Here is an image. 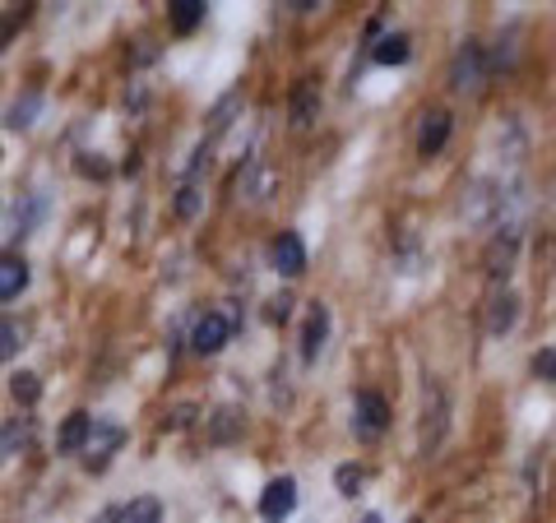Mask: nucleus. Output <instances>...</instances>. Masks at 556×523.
Returning a JSON list of instances; mask_svg holds the SVG:
<instances>
[{
	"label": "nucleus",
	"instance_id": "dca6fc26",
	"mask_svg": "<svg viewBox=\"0 0 556 523\" xmlns=\"http://www.w3.org/2000/svg\"><path fill=\"white\" fill-rule=\"evenodd\" d=\"M10 394L20 398L24 408H28V404H38V398H42V385H38V375H33V371H20V375L10 380Z\"/></svg>",
	"mask_w": 556,
	"mask_h": 523
},
{
	"label": "nucleus",
	"instance_id": "4468645a",
	"mask_svg": "<svg viewBox=\"0 0 556 523\" xmlns=\"http://www.w3.org/2000/svg\"><path fill=\"white\" fill-rule=\"evenodd\" d=\"M167 10H172V28L177 33H190L204 20V0H177V5H167Z\"/></svg>",
	"mask_w": 556,
	"mask_h": 523
},
{
	"label": "nucleus",
	"instance_id": "9d476101",
	"mask_svg": "<svg viewBox=\"0 0 556 523\" xmlns=\"http://www.w3.org/2000/svg\"><path fill=\"white\" fill-rule=\"evenodd\" d=\"M325 334H329V310H325V306H311V316H306V339H302L306 361H316V357H320Z\"/></svg>",
	"mask_w": 556,
	"mask_h": 523
},
{
	"label": "nucleus",
	"instance_id": "20e7f679",
	"mask_svg": "<svg viewBox=\"0 0 556 523\" xmlns=\"http://www.w3.org/2000/svg\"><path fill=\"white\" fill-rule=\"evenodd\" d=\"M269 259H274V269L283 273V278H298V273L306 269V246H302V237H298V232H278Z\"/></svg>",
	"mask_w": 556,
	"mask_h": 523
},
{
	"label": "nucleus",
	"instance_id": "1a4fd4ad",
	"mask_svg": "<svg viewBox=\"0 0 556 523\" xmlns=\"http://www.w3.org/2000/svg\"><path fill=\"white\" fill-rule=\"evenodd\" d=\"M24 288H28V265H24V255L5 251V255H0V302L20 296Z\"/></svg>",
	"mask_w": 556,
	"mask_h": 523
},
{
	"label": "nucleus",
	"instance_id": "b1692460",
	"mask_svg": "<svg viewBox=\"0 0 556 523\" xmlns=\"http://www.w3.org/2000/svg\"><path fill=\"white\" fill-rule=\"evenodd\" d=\"M362 523H380V514H367V519H362Z\"/></svg>",
	"mask_w": 556,
	"mask_h": 523
},
{
	"label": "nucleus",
	"instance_id": "5701e85b",
	"mask_svg": "<svg viewBox=\"0 0 556 523\" xmlns=\"http://www.w3.org/2000/svg\"><path fill=\"white\" fill-rule=\"evenodd\" d=\"M177 208H181V214L190 218V214H195V190H181V200H177Z\"/></svg>",
	"mask_w": 556,
	"mask_h": 523
},
{
	"label": "nucleus",
	"instance_id": "412c9836",
	"mask_svg": "<svg viewBox=\"0 0 556 523\" xmlns=\"http://www.w3.org/2000/svg\"><path fill=\"white\" fill-rule=\"evenodd\" d=\"M334 482H339V492L343 496H357V486H362V468H339V473H334Z\"/></svg>",
	"mask_w": 556,
	"mask_h": 523
},
{
	"label": "nucleus",
	"instance_id": "39448f33",
	"mask_svg": "<svg viewBox=\"0 0 556 523\" xmlns=\"http://www.w3.org/2000/svg\"><path fill=\"white\" fill-rule=\"evenodd\" d=\"M450 79H455V89H468V93L482 89V47L478 42H464V51L455 56V69H450Z\"/></svg>",
	"mask_w": 556,
	"mask_h": 523
},
{
	"label": "nucleus",
	"instance_id": "9b49d317",
	"mask_svg": "<svg viewBox=\"0 0 556 523\" xmlns=\"http://www.w3.org/2000/svg\"><path fill=\"white\" fill-rule=\"evenodd\" d=\"M320 112V93H316V84H298V93H292V126L306 130L311 120H316Z\"/></svg>",
	"mask_w": 556,
	"mask_h": 523
},
{
	"label": "nucleus",
	"instance_id": "f03ea898",
	"mask_svg": "<svg viewBox=\"0 0 556 523\" xmlns=\"http://www.w3.org/2000/svg\"><path fill=\"white\" fill-rule=\"evenodd\" d=\"M228 334H232V320L218 316V310H208V316L195 324V334H190V347H195L200 357H214L218 347L228 343Z\"/></svg>",
	"mask_w": 556,
	"mask_h": 523
},
{
	"label": "nucleus",
	"instance_id": "f3484780",
	"mask_svg": "<svg viewBox=\"0 0 556 523\" xmlns=\"http://www.w3.org/2000/svg\"><path fill=\"white\" fill-rule=\"evenodd\" d=\"M24 24H28V5H10L5 14H0V51L10 47V38H14V33H20Z\"/></svg>",
	"mask_w": 556,
	"mask_h": 523
},
{
	"label": "nucleus",
	"instance_id": "0eeeda50",
	"mask_svg": "<svg viewBox=\"0 0 556 523\" xmlns=\"http://www.w3.org/2000/svg\"><path fill=\"white\" fill-rule=\"evenodd\" d=\"M116 445H121V426H112V422H93L89 445H84V455H89V468H102V463H108Z\"/></svg>",
	"mask_w": 556,
	"mask_h": 523
},
{
	"label": "nucleus",
	"instance_id": "f257e3e1",
	"mask_svg": "<svg viewBox=\"0 0 556 523\" xmlns=\"http://www.w3.org/2000/svg\"><path fill=\"white\" fill-rule=\"evenodd\" d=\"M292 510H298V482H292V477H274L265 492H260V519L283 523Z\"/></svg>",
	"mask_w": 556,
	"mask_h": 523
},
{
	"label": "nucleus",
	"instance_id": "6ab92c4d",
	"mask_svg": "<svg viewBox=\"0 0 556 523\" xmlns=\"http://www.w3.org/2000/svg\"><path fill=\"white\" fill-rule=\"evenodd\" d=\"M533 375L538 380H556V347H543V353L533 357Z\"/></svg>",
	"mask_w": 556,
	"mask_h": 523
},
{
	"label": "nucleus",
	"instance_id": "aec40b11",
	"mask_svg": "<svg viewBox=\"0 0 556 523\" xmlns=\"http://www.w3.org/2000/svg\"><path fill=\"white\" fill-rule=\"evenodd\" d=\"M33 112H38V93H33V98H24V102H14V112H10V126H14V130H24Z\"/></svg>",
	"mask_w": 556,
	"mask_h": 523
},
{
	"label": "nucleus",
	"instance_id": "6e6552de",
	"mask_svg": "<svg viewBox=\"0 0 556 523\" xmlns=\"http://www.w3.org/2000/svg\"><path fill=\"white\" fill-rule=\"evenodd\" d=\"M89 431H93V417L89 412H70L61 435H56V449H61V455H79V449L89 445Z\"/></svg>",
	"mask_w": 556,
	"mask_h": 523
},
{
	"label": "nucleus",
	"instance_id": "a211bd4d",
	"mask_svg": "<svg viewBox=\"0 0 556 523\" xmlns=\"http://www.w3.org/2000/svg\"><path fill=\"white\" fill-rule=\"evenodd\" d=\"M14 353H20V329L10 320H0V361H10Z\"/></svg>",
	"mask_w": 556,
	"mask_h": 523
},
{
	"label": "nucleus",
	"instance_id": "ddd939ff",
	"mask_svg": "<svg viewBox=\"0 0 556 523\" xmlns=\"http://www.w3.org/2000/svg\"><path fill=\"white\" fill-rule=\"evenodd\" d=\"M159 514H163L159 500H153V496H139V500H130L112 523H159Z\"/></svg>",
	"mask_w": 556,
	"mask_h": 523
},
{
	"label": "nucleus",
	"instance_id": "f8f14e48",
	"mask_svg": "<svg viewBox=\"0 0 556 523\" xmlns=\"http://www.w3.org/2000/svg\"><path fill=\"white\" fill-rule=\"evenodd\" d=\"M515 296L510 292H501V296H492V310H486V329H492V334H506V329L515 324Z\"/></svg>",
	"mask_w": 556,
	"mask_h": 523
},
{
	"label": "nucleus",
	"instance_id": "4be33fe9",
	"mask_svg": "<svg viewBox=\"0 0 556 523\" xmlns=\"http://www.w3.org/2000/svg\"><path fill=\"white\" fill-rule=\"evenodd\" d=\"M288 306H292V302H288V296H274V302H269V310H265V316H269L274 324H283V320H288Z\"/></svg>",
	"mask_w": 556,
	"mask_h": 523
},
{
	"label": "nucleus",
	"instance_id": "423d86ee",
	"mask_svg": "<svg viewBox=\"0 0 556 523\" xmlns=\"http://www.w3.org/2000/svg\"><path fill=\"white\" fill-rule=\"evenodd\" d=\"M445 139H450V112H427L422 116V130H417V153L422 158H437V153L445 149Z\"/></svg>",
	"mask_w": 556,
	"mask_h": 523
},
{
	"label": "nucleus",
	"instance_id": "2eb2a0df",
	"mask_svg": "<svg viewBox=\"0 0 556 523\" xmlns=\"http://www.w3.org/2000/svg\"><path fill=\"white\" fill-rule=\"evenodd\" d=\"M376 61H380V65H404V61H408V38H404V33H394V38L380 42V47H376Z\"/></svg>",
	"mask_w": 556,
	"mask_h": 523
},
{
	"label": "nucleus",
	"instance_id": "7ed1b4c3",
	"mask_svg": "<svg viewBox=\"0 0 556 523\" xmlns=\"http://www.w3.org/2000/svg\"><path fill=\"white\" fill-rule=\"evenodd\" d=\"M353 426H357L362 441H376V435L390 426V404L380 394H357V422Z\"/></svg>",
	"mask_w": 556,
	"mask_h": 523
}]
</instances>
